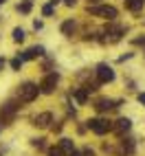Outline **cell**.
Instances as JSON below:
<instances>
[{"instance_id":"1","label":"cell","mask_w":145,"mask_h":156,"mask_svg":"<svg viewBox=\"0 0 145 156\" xmlns=\"http://www.w3.org/2000/svg\"><path fill=\"white\" fill-rule=\"evenodd\" d=\"M37 95H40V86H35L33 81H24V84L18 88V99L24 101V103L37 99Z\"/></svg>"},{"instance_id":"2","label":"cell","mask_w":145,"mask_h":156,"mask_svg":"<svg viewBox=\"0 0 145 156\" xmlns=\"http://www.w3.org/2000/svg\"><path fill=\"white\" fill-rule=\"evenodd\" d=\"M88 13L90 16H99V18H106V20H115L119 16V11L110 5H95V7H88Z\"/></svg>"},{"instance_id":"3","label":"cell","mask_w":145,"mask_h":156,"mask_svg":"<svg viewBox=\"0 0 145 156\" xmlns=\"http://www.w3.org/2000/svg\"><path fill=\"white\" fill-rule=\"evenodd\" d=\"M86 126L95 132V134H99V136H101V134H106V132H110L112 128H115V126H112L110 121H106V119H88Z\"/></svg>"},{"instance_id":"4","label":"cell","mask_w":145,"mask_h":156,"mask_svg":"<svg viewBox=\"0 0 145 156\" xmlns=\"http://www.w3.org/2000/svg\"><path fill=\"white\" fill-rule=\"evenodd\" d=\"M57 81H59V75H57V73H48V75L40 81V92H42V95H51V92H55Z\"/></svg>"},{"instance_id":"5","label":"cell","mask_w":145,"mask_h":156,"mask_svg":"<svg viewBox=\"0 0 145 156\" xmlns=\"http://www.w3.org/2000/svg\"><path fill=\"white\" fill-rule=\"evenodd\" d=\"M97 79H99V84H110V81H115V70L108 64H99L97 66Z\"/></svg>"},{"instance_id":"6","label":"cell","mask_w":145,"mask_h":156,"mask_svg":"<svg viewBox=\"0 0 145 156\" xmlns=\"http://www.w3.org/2000/svg\"><path fill=\"white\" fill-rule=\"evenodd\" d=\"M16 112H18L16 101H7L5 106H2V110H0V119H2V121H11Z\"/></svg>"},{"instance_id":"7","label":"cell","mask_w":145,"mask_h":156,"mask_svg":"<svg viewBox=\"0 0 145 156\" xmlns=\"http://www.w3.org/2000/svg\"><path fill=\"white\" fill-rule=\"evenodd\" d=\"M42 55H44V46H31L24 53H20V59L29 62V59H35V57H42Z\"/></svg>"},{"instance_id":"8","label":"cell","mask_w":145,"mask_h":156,"mask_svg":"<svg viewBox=\"0 0 145 156\" xmlns=\"http://www.w3.org/2000/svg\"><path fill=\"white\" fill-rule=\"evenodd\" d=\"M51 121H53V114H51V112H42V114H37V117L33 119V126H37V128H46Z\"/></svg>"},{"instance_id":"9","label":"cell","mask_w":145,"mask_h":156,"mask_svg":"<svg viewBox=\"0 0 145 156\" xmlns=\"http://www.w3.org/2000/svg\"><path fill=\"white\" fill-rule=\"evenodd\" d=\"M130 128H132V121H130V119H126V117H121V119L117 121V126L112 128V130H115L117 134H126Z\"/></svg>"},{"instance_id":"10","label":"cell","mask_w":145,"mask_h":156,"mask_svg":"<svg viewBox=\"0 0 145 156\" xmlns=\"http://www.w3.org/2000/svg\"><path fill=\"white\" fill-rule=\"evenodd\" d=\"M126 7L130 9L132 13H139L143 9V0H126Z\"/></svg>"},{"instance_id":"11","label":"cell","mask_w":145,"mask_h":156,"mask_svg":"<svg viewBox=\"0 0 145 156\" xmlns=\"http://www.w3.org/2000/svg\"><path fill=\"white\" fill-rule=\"evenodd\" d=\"M95 108H97L99 112H106V110L115 108V106H112V99H99V101L95 103Z\"/></svg>"},{"instance_id":"12","label":"cell","mask_w":145,"mask_h":156,"mask_svg":"<svg viewBox=\"0 0 145 156\" xmlns=\"http://www.w3.org/2000/svg\"><path fill=\"white\" fill-rule=\"evenodd\" d=\"M75 99H77V103H86L88 101V90L86 88H77L75 90Z\"/></svg>"},{"instance_id":"13","label":"cell","mask_w":145,"mask_h":156,"mask_svg":"<svg viewBox=\"0 0 145 156\" xmlns=\"http://www.w3.org/2000/svg\"><path fill=\"white\" fill-rule=\"evenodd\" d=\"M134 152V143L130 139H123L121 141V154H132Z\"/></svg>"},{"instance_id":"14","label":"cell","mask_w":145,"mask_h":156,"mask_svg":"<svg viewBox=\"0 0 145 156\" xmlns=\"http://www.w3.org/2000/svg\"><path fill=\"white\" fill-rule=\"evenodd\" d=\"M59 147L64 150L66 154H72V152H75V145H72V141H70V139H62V143H59Z\"/></svg>"},{"instance_id":"15","label":"cell","mask_w":145,"mask_h":156,"mask_svg":"<svg viewBox=\"0 0 145 156\" xmlns=\"http://www.w3.org/2000/svg\"><path fill=\"white\" fill-rule=\"evenodd\" d=\"M72 31H75V22H72V20H66V22L62 24V33H64V35H70Z\"/></svg>"},{"instance_id":"16","label":"cell","mask_w":145,"mask_h":156,"mask_svg":"<svg viewBox=\"0 0 145 156\" xmlns=\"http://www.w3.org/2000/svg\"><path fill=\"white\" fill-rule=\"evenodd\" d=\"M27 37V33H24V29H13V42H22V40Z\"/></svg>"},{"instance_id":"17","label":"cell","mask_w":145,"mask_h":156,"mask_svg":"<svg viewBox=\"0 0 145 156\" xmlns=\"http://www.w3.org/2000/svg\"><path fill=\"white\" fill-rule=\"evenodd\" d=\"M48 156H66V154H64V150H62V147H51V150H48Z\"/></svg>"},{"instance_id":"18","label":"cell","mask_w":145,"mask_h":156,"mask_svg":"<svg viewBox=\"0 0 145 156\" xmlns=\"http://www.w3.org/2000/svg\"><path fill=\"white\" fill-rule=\"evenodd\" d=\"M18 11H20V13H29V11H31V2H22V5H18Z\"/></svg>"},{"instance_id":"19","label":"cell","mask_w":145,"mask_h":156,"mask_svg":"<svg viewBox=\"0 0 145 156\" xmlns=\"http://www.w3.org/2000/svg\"><path fill=\"white\" fill-rule=\"evenodd\" d=\"M11 68H13V70H20V68H22V59H20V57L11 59Z\"/></svg>"},{"instance_id":"20","label":"cell","mask_w":145,"mask_h":156,"mask_svg":"<svg viewBox=\"0 0 145 156\" xmlns=\"http://www.w3.org/2000/svg\"><path fill=\"white\" fill-rule=\"evenodd\" d=\"M42 13L44 16H53V5H44L42 7Z\"/></svg>"},{"instance_id":"21","label":"cell","mask_w":145,"mask_h":156,"mask_svg":"<svg viewBox=\"0 0 145 156\" xmlns=\"http://www.w3.org/2000/svg\"><path fill=\"white\" fill-rule=\"evenodd\" d=\"M33 145H35L37 150H42L44 147V139H33Z\"/></svg>"},{"instance_id":"22","label":"cell","mask_w":145,"mask_h":156,"mask_svg":"<svg viewBox=\"0 0 145 156\" xmlns=\"http://www.w3.org/2000/svg\"><path fill=\"white\" fill-rule=\"evenodd\" d=\"M64 5H66V7H75L77 0H64Z\"/></svg>"},{"instance_id":"23","label":"cell","mask_w":145,"mask_h":156,"mask_svg":"<svg viewBox=\"0 0 145 156\" xmlns=\"http://www.w3.org/2000/svg\"><path fill=\"white\" fill-rule=\"evenodd\" d=\"M84 156H95V152H92V150H88V147H86V150H84Z\"/></svg>"},{"instance_id":"24","label":"cell","mask_w":145,"mask_h":156,"mask_svg":"<svg viewBox=\"0 0 145 156\" xmlns=\"http://www.w3.org/2000/svg\"><path fill=\"white\" fill-rule=\"evenodd\" d=\"M139 101H141L143 106H145V92H141V95H139Z\"/></svg>"},{"instance_id":"25","label":"cell","mask_w":145,"mask_h":156,"mask_svg":"<svg viewBox=\"0 0 145 156\" xmlns=\"http://www.w3.org/2000/svg\"><path fill=\"white\" fill-rule=\"evenodd\" d=\"M5 66V57H0V68H2Z\"/></svg>"},{"instance_id":"26","label":"cell","mask_w":145,"mask_h":156,"mask_svg":"<svg viewBox=\"0 0 145 156\" xmlns=\"http://www.w3.org/2000/svg\"><path fill=\"white\" fill-rule=\"evenodd\" d=\"M57 2H59V0H51V5H57Z\"/></svg>"},{"instance_id":"27","label":"cell","mask_w":145,"mask_h":156,"mask_svg":"<svg viewBox=\"0 0 145 156\" xmlns=\"http://www.w3.org/2000/svg\"><path fill=\"white\" fill-rule=\"evenodd\" d=\"M90 2H99V0H90Z\"/></svg>"},{"instance_id":"28","label":"cell","mask_w":145,"mask_h":156,"mask_svg":"<svg viewBox=\"0 0 145 156\" xmlns=\"http://www.w3.org/2000/svg\"><path fill=\"white\" fill-rule=\"evenodd\" d=\"M2 2H5V0H0V5H2Z\"/></svg>"}]
</instances>
